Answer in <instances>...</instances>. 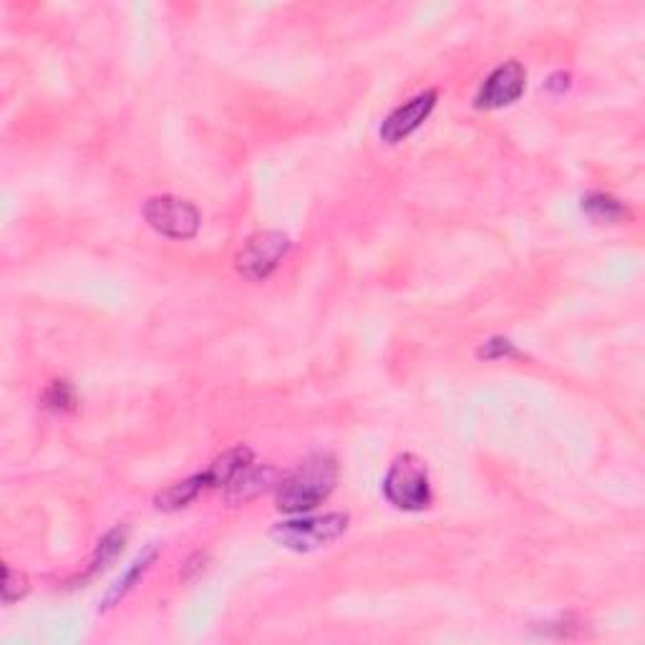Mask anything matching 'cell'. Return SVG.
Listing matches in <instances>:
<instances>
[{
  "mask_svg": "<svg viewBox=\"0 0 645 645\" xmlns=\"http://www.w3.org/2000/svg\"><path fill=\"white\" fill-rule=\"evenodd\" d=\"M207 487H210V484H207L205 472L195 474V477H189V479H182V482L172 484V487L162 489V492L157 494V507L164 509V512H177V509L187 507L189 502H195V499L202 494V489Z\"/></svg>",
  "mask_w": 645,
  "mask_h": 645,
  "instance_id": "30bf717a",
  "label": "cell"
},
{
  "mask_svg": "<svg viewBox=\"0 0 645 645\" xmlns=\"http://www.w3.org/2000/svg\"><path fill=\"white\" fill-rule=\"evenodd\" d=\"M28 593V577L13 567H3V603L11 605Z\"/></svg>",
  "mask_w": 645,
  "mask_h": 645,
  "instance_id": "9a60e30c",
  "label": "cell"
},
{
  "mask_svg": "<svg viewBox=\"0 0 645 645\" xmlns=\"http://www.w3.org/2000/svg\"><path fill=\"white\" fill-rule=\"evenodd\" d=\"M124 542H126V530H124V527H114L111 532H106V535L101 537L99 547H96L94 572L96 570H106V567H109L111 562L116 560V555H119V552L124 550Z\"/></svg>",
  "mask_w": 645,
  "mask_h": 645,
  "instance_id": "5bb4252c",
  "label": "cell"
},
{
  "mask_svg": "<svg viewBox=\"0 0 645 645\" xmlns=\"http://www.w3.org/2000/svg\"><path fill=\"white\" fill-rule=\"evenodd\" d=\"M252 459H255V454H252L250 446H235V449L225 451L222 457H217L215 462L210 464V469L205 472L207 477V484L210 487H227V484L232 482V479L237 477L240 472H245L247 467L252 464Z\"/></svg>",
  "mask_w": 645,
  "mask_h": 645,
  "instance_id": "9c48e42d",
  "label": "cell"
},
{
  "mask_svg": "<svg viewBox=\"0 0 645 645\" xmlns=\"http://www.w3.org/2000/svg\"><path fill=\"white\" fill-rule=\"evenodd\" d=\"M562 79H567V74H555V76H552L550 84H547V86H550V89H557V91H560V89H567V84H562Z\"/></svg>",
  "mask_w": 645,
  "mask_h": 645,
  "instance_id": "e0dca14e",
  "label": "cell"
},
{
  "mask_svg": "<svg viewBox=\"0 0 645 645\" xmlns=\"http://www.w3.org/2000/svg\"><path fill=\"white\" fill-rule=\"evenodd\" d=\"M383 497L404 512H421V509L429 507L431 484L426 464L416 454L396 457L383 477Z\"/></svg>",
  "mask_w": 645,
  "mask_h": 645,
  "instance_id": "7a4b0ae2",
  "label": "cell"
},
{
  "mask_svg": "<svg viewBox=\"0 0 645 645\" xmlns=\"http://www.w3.org/2000/svg\"><path fill=\"white\" fill-rule=\"evenodd\" d=\"M275 479V469L273 467H250L245 472L237 474L230 484L225 487V497L230 504H245L250 499H255L257 494H263L265 489L273 484Z\"/></svg>",
  "mask_w": 645,
  "mask_h": 645,
  "instance_id": "ba28073f",
  "label": "cell"
},
{
  "mask_svg": "<svg viewBox=\"0 0 645 645\" xmlns=\"http://www.w3.org/2000/svg\"><path fill=\"white\" fill-rule=\"evenodd\" d=\"M290 252V237L280 230H263L255 232L245 240V245L240 247L235 257L237 273L245 275L247 280H260L270 278L278 270V265L283 263V257Z\"/></svg>",
  "mask_w": 645,
  "mask_h": 645,
  "instance_id": "277c9868",
  "label": "cell"
},
{
  "mask_svg": "<svg viewBox=\"0 0 645 645\" xmlns=\"http://www.w3.org/2000/svg\"><path fill=\"white\" fill-rule=\"evenodd\" d=\"M144 220L159 235L172 237V240H189L200 232L202 215L189 200L174 195H159L147 200L144 205Z\"/></svg>",
  "mask_w": 645,
  "mask_h": 645,
  "instance_id": "5b68a950",
  "label": "cell"
},
{
  "mask_svg": "<svg viewBox=\"0 0 645 645\" xmlns=\"http://www.w3.org/2000/svg\"><path fill=\"white\" fill-rule=\"evenodd\" d=\"M477 356L484 358V361H499V358L520 356V351H517L514 343L507 341V338H492V341H487L482 348H479Z\"/></svg>",
  "mask_w": 645,
  "mask_h": 645,
  "instance_id": "2e32d148",
  "label": "cell"
},
{
  "mask_svg": "<svg viewBox=\"0 0 645 645\" xmlns=\"http://www.w3.org/2000/svg\"><path fill=\"white\" fill-rule=\"evenodd\" d=\"M157 552H159L157 545H152V547H147V550H144L142 555L137 557V560H134V565L129 567V570H126V575L121 577L119 583H116L114 588H111V593L106 595L104 610L106 608H114V603H119V600L124 598V595L134 588V583H137V580H142L144 572L149 570V565H152V562L157 560Z\"/></svg>",
  "mask_w": 645,
  "mask_h": 645,
  "instance_id": "8fae6325",
  "label": "cell"
},
{
  "mask_svg": "<svg viewBox=\"0 0 645 645\" xmlns=\"http://www.w3.org/2000/svg\"><path fill=\"white\" fill-rule=\"evenodd\" d=\"M583 212L593 217L595 222H618L628 217V210L620 200L605 195V192H593V195L583 197Z\"/></svg>",
  "mask_w": 645,
  "mask_h": 645,
  "instance_id": "7c38bea8",
  "label": "cell"
},
{
  "mask_svg": "<svg viewBox=\"0 0 645 645\" xmlns=\"http://www.w3.org/2000/svg\"><path fill=\"white\" fill-rule=\"evenodd\" d=\"M436 99H439V94H436L434 89H426L421 91V94H416L414 99L406 101V104H401L399 109L391 111V114L383 119L381 132H378L383 142L399 144L404 142L409 134H414L416 129L429 119V114L436 106Z\"/></svg>",
  "mask_w": 645,
  "mask_h": 645,
  "instance_id": "52a82bcc",
  "label": "cell"
},
{
  "mask_svg": "<svg viewBox=\"0 0 645 645\" xmlns=\"http://www.w3.org/2000/svg\"><path fill=\"white\" fill-rule=\"evenodd\" d=\"M348 517L346 512H331L323 517H303V520H290L280 522L273 527L270 537L278 542L280 547L293 552H315L320 547H328L346 535L348 530Z\"/></svg>",
  "mask_w": 645,
  "mask_h": 645,
  "instance_id": "3957f363",
  "label": "cell"
},
{
  "mask_svg": "<svg viewBox=\"0 0 645 645\" xmlns=\"http://www.w3.org/2000/svg\"><path fill=\"white\" fill-rule=\"evenodd\" d=\"M41 404L46 406V409L63 414V411H74L79 399H76V391L69 381H51L48 383V389L43 391Z\"/></svg>",
  "mask_w": 645,
  "mask_h": 645,
  "instance_id": "4fadbf2b",
  "label": "cell"
},
{
  "mask_svg": "<svg viewBox=\"0 0 645 645\" xmlns=\"http://www.w3.org/2000/svg\"><path fill=\"white\" fill-rule=\"evenodd\" d=\"M338 474H341V469H338L333 454H328V451L310 454L278 482V492H275L278 509L288 514L310 512L331 497L338 484Z\"/></svg>",
  "mask_w": 645,
  "mask_h": 645,
  "instance_id": "6da1fadb",
  "label": "cell"
},
{
  "mask_svg": "<svg viewBox=\"0 0 645 645\" xmlns=\"http://www.w3.org/2000/svg\"><path fill=\"white\" fill-rule=\"evenodd\" d=\"M527 71L520 61H507L484 79L477 94V109H502L525 94Z\"/></svg>",
  "mask_w": 645,
  "mask_h": 645,
  "instance_id": "8992f818",
  "label": "cell"
}]
</instances>
